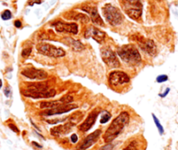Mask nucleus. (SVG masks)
Returning a JSON list of instances; mask_svg holds the SVG:
<instances>
[{"instance_id": "obj_1", "label": "nucleus", "mask_w": 178, "mask_h": 150, "mask_svg": "<svg viewBox=\"0 0 178 150\" xmlns=\"http://www.w3.org/2000/svg\"><path fill=\"white\" fill-rule=\"evenodd\" d=\"M129 114L128 112H122L111 122L110 126L107 127L103 134L105 143H111L117 136L122 132L124 127L129 124Z\"/></svg>"}, {"instance_id": "obj_2", "label": "nucleus", "mask_w": 178, "mask_h": 150, "mask_svg": "<svg viewBox=\"0 0 178 150\" xmlns=\"http://www.w3.org/2000/svg\"><path fill=\"white\" fill-rule=\"evenodd\" d=\"M117 53L122 60L131 66H136L141 61V55L138 52V49L133 45H126L119 48Z\"/></svg>"}, {"instance_id": "obj_3", "label": "nucleus", "mask_w": 178, "mask_h": 150, "mask_svg": "<svg viewBox=\"0 0 178 150\" xmlns=\"http://www.w3.org/2000/svg\"><path fill=\"white\" fill-rule=\"evenodd\" d=\"M120 3L129 18H133L134 20L141 18L142 5L140 0H120Z\"/></svg>"}, {"instance_id": "obj_4", "label": "nucleus", "mask_w": 178, "mask_h": 150, "mask_svg": "<svg viewBox=\"0 0 178 150\" xmlns=\"http://www.w3.org/2000/svg\"><path fill=\"white\" fill-rule=\"evenodd\" d=\"M102 13L107 23L113 26L119 25L122 22L123 17L122 12H120L119 9H117L116 7L113 6L112 5L107 4L102 8Z\"/></svg>"}, {"instance_id": "obj_5", "label": "nucleus", "mask_w": 178, "mask_h": 150, "mask_svg": "<svg viewBox=\"0 0 178 150\" xmlns=\"http://www.w3.org/2000/svg\"><path fill=\"white\" fill-rule=\"evenodd\" d=\"M37 50L39 53L52 58H60L66 55V52L61 48L56 47L53 45L46 43H40L37 46Z\"/></svg>"}, {"instance_id": "obj_6", "label": "nucleus", "mask_w": 178, "mask_h": 150, "mask_svg": "<svg viewBox=\"0 0 178 150\" xmlns=\"http://www.w3.org/2000/svg\"><path fill=\"white\" fill-rule=\"evenodd\" d=\"M101 58L105 64L111 68H117L120 66V60L115 53H114L110 48L104 47L101 49Z\"/></svg>"}, {"instance_id": "obj_7", "label": "nucleus", "mask_w": 178, "mask_h": 150, "mask_svg": "<svg viewBox=\"0 0 178 150\" xmlns=\"http://www.w3.org/2000/svg\"><path fill=\"white\" fill-rule=\"evenodd\" d=\"M130 78L126 72L122 71H114L109 74V84L113 86H119L129 83Z\"/></svg>"}, {"instance_id": "obj_8", "label": "nucleus", "mask_w": 178, "mask_h": 150, "mask_svg": "<svg viewBox=\"0 0 178 150\" xmlns=\"http://www.w3.org/2000/svg\"><path fill=\"white\" fill-rule=\"evenodd\" d=\"M101 130L100 129H97L94 132L91 133L89 135H87L86 138L84 139L80 144L77 146L76 150H86L87 148H89L90 147H92L94 143L97 142V141L100 138V134H101Z\"/></svg>"}, {"instance_id": "obj_9", "label": "nucleus", "mask_w": 178, "mask_h": 150, "mask_svg": "<svg viewBox=\"0 0 178 150\" xmlns=\"http://www.w3.org/2000/svg\"><path fill=\"white\" fill-rule=\"evenodd\" d=\"M74 101V98L70 95H66L62 97L61 99L53 101H43L40 103V108L43 109H53V108H57L59 107H61L64 105H67L69 103H72Z\"/></svg>"}, {"instance_id": "obj_10", "label": "nucleus", "mask_w": 178, "mask_h": 150, "mask_svg": "<svg viewBox=\"0 0 178 150\" xmlns=\"http://www.w3.org/2000/svg\"><path fill=\"white\" fill-rule=\"evenodd\" d=\"M78 108L77 105L69 103L67 105H64L61 107H59L57 108H53V109H45V111L41 112V115H45V116H53V115H59V114H63L68 113L75 108Z\"/></svg>"}, {"instance_id": "obj_11", "label": "nucleus", "mask_w": 178, "mask_h": 150, "mask_svg": "<svg viewBox=\"0 0 178 150\" xmlns=\"http://www.w3.org/2000/svg\"><path fill=\"white\" fill-rule=\"evenodd\" d=\"M100 112V109L97 108V109L93 110L92 112L87 115L86 120L79 126V129L81 132H87L89 129L92 128V126L94 125L95 121L97 120V117H98Z\"/></svg>"}, {"instance_id": "obj_12", "label": "nucleus", "mask_w": 178, "mask_h": 150, "mask_svg": "<svg viewBox=\"0 0 178 150\" xmlns=\"http://www.w3.org/2000/svg\"><path fill=\"white\" fill-rule=\"evenodd\" d=\"M21 74L26 78H29L31 79H38V80L45 79L48 77L47 72L41 69H35V68L25 69L21 72Z\"/></svg>"}, {"instance_id": "obj_13", "label": "nucleus", "mask_w": 178, "mask_h": 150, "mask_svg": "<svg viewBox=\"0 0 178 150\" xmlns=\"http://www.w3.org/2000/svg\"><path fill=\"white\" fill-rule=\"evenodd\" d=\"M53 25L55 30L59 32H69L73 34L78 33V25L75 23H64L58 21Z\"/></svg>"}, {"instance_id": "obj_14", "label": "nucleus", "mask_w": 178, "mask_h": 150, "mask_svg": "<svg viewBox=\"0 0 178 150\" xmlns=\"http://www.w3.org/2000/svg\"><path fill=\"white\" fill-rule=\"evenodd\" d=\"M22 94L25 97L33 98V99H47L53 98L56 95L55 89H49V90L42 92V93H33L27 90H22Z\"/></svg>"}, {"instance_id": "obj_15", "label": "nucleus", "mask_w": 178, "mask_h": 150, "mask_svg": "<svg viewBox=\"0 0 178 150\" xmlns=\"http://www.w3.org/2000/svg\"><path fill=\"white\" fill-rule=\"evenodd\" d=\"M81 9L83 11H85L87 13H89L90 15V19L92 20V22L93 24H95L96 25H100V26H104V22L102 20V18H100V14H99L97 8L96 7H93V6H84L81 7Z\"/></svg>"}, {"instance_id": "obj_16", "label": "nucleus", "mask_w": 178, "mask_h": 150, "mask_svg": "<svg viewBox=\"0 0 178 150\" xmlns=\"http://www.w3.org/2000/svg\"><path fill=\"white\" fill-rule=\"evenodd\" d=\"M105 32H103L102 31L99 30L98 28L93 27V26H89L86 29V32H85V38H93L95 41H97L98 43H101L104 40Z\"/></svg>"}, {"instance_id": "obj_17", "label": "nucleus", "mask_w": 178, "mask_h": 150, "mask_svg": "<svg viewBox=\"0 0 178 150\" xmlns=\"http://www.w3.org/2000/svg\"><path fill=\"white\" fill-rule=\"evenodd\" d=\"M136 41L139 43V46H141V48L144 52L149 54L150 56H154L156 53V46L153 40L144 39L143 38H141V39H136Z\"/></svg>"}, {"instance_id": "obj_18", "label": "nucleus", "mask_w": 178, "mask_h": 150, "mask_svg": "<svg viewBox=\"0 0 178 150\" xmlns=\"http://www.w3.org/2000/svg\"><path fill=\"white\" fill-rule=\"evenodd\" d=\"M74 127V126L69 123L67 121V123L64 124V125H59V126H56L54 127H53L51 129V134L53 136H55V137H59V136H61L64 135L66 134H67L68 132H70V130Z\"/></svg>"}, {"instance_id": "obj_19", "label": "nucleus", "mask_w": 178, "mask_h": 150, "mask_svg": "<svg viewBox=\"0 0 178 150\" xmlns=\"http://www.w3.org/2000/svg\"><path fill=\"white\" fill-rule=\"evenodd\" d=\"M49 86L45 82H36V83H29L27 86V91L33 93H42L49 90Z\"/></svg>"}, {"instance_id": "obj_20", "label": "nucleus", "mask_w": 178, "mask_h": 150, "mask_svg": "<svg viewBox=\"0 0 178 150\" xmlns=\"http://www.w3.org/2000/svg\"><path fill=\"white\" fill-rule=\"evenodd\" d=\"M83 115H84V114H83L82 112H80V111L75 112V113H74L73 114H71L69 117H67L68 122L71 123L74 126H76V124H78L80 120H82Z\"/></svg>"}, {"instance_id": "obj_21", "label": "nucleus", "mask_w": 178, "mask_h": 150, "mask_svg": "<svg viewBox=\"0 0 178 150\" xmlns=\"http://www.w3.org/2000/svg\"><path fill=\"white\" fill-rule=\"evenodd\" d=\"M67 45L74 49V51H81L84 49V46L79 41V40H74V38H66Z\"/></svg>"}, {"instance_id": "obj_22", "label": "nucleus", "mask_w": 178, "mask_h": 150, "mask_svg": "<svg viewBox=\"0 0 178 150\" xmlns=\"http://www.w3.org/2000/svg\"><path fill=\"white\" fill-rule=\"evenodd\" d=\"M72 14H73L72 16L68 17L69 19L78 20V21H80V22L83 23V24H86V23H88L90 21L89 17H87L86 15L83 14V13H77V12H75V13H72Z\"/></svg>"}, {"instance_id": "obj_23", "label": "nucleus", "mask_w": 178, "mask_h": 150, "mask_svg": "<svg viewBox=\"0 0 178 150\" xmlns=\"http://www.w3.org/2000/svg\"><path fill=\"white\" fill-rule=\"evenodd\" d=\"M152 117H153L154 121V124H155V126L157 127V129H158V131H159V134L161 135H162L163 134H164V128H163V126H162V124H161V122L158 120V118L154 115V114H152Z\"/></svg>"}, {"instance_id": "obj_24", "label": "nucleus", "mask_w": 178, "mask_h": 150, "mask_svg": "<svg viewBox=\"0 0 178 150\" xmlns=\"http://www.w3.org/2000/svg\"><path fill=\"white\" fill-rule=\"evenodd\" d=\"M111 118V114L107 111H103V114L101 116V119H100V123L101 124H106L107 122H108Z\"/></svg>"}, {"instance_id": "obj_25", "label": "nucleus", "mask_w": 178, "mask_h": 150, "mask_svg": "<svg viewBox=\"0 0 178 150\" xmlns=\"http://www.w3.org/2000/svg\"><path fill=\"white\" fill-rule=\"evenodd\" d=\"M122 150H138V143L137 141H133L129 143L125 148H123Z\"/></svg>"}, {"instance_id": "obj_26", "label": "nucleus", "mask_w": 178, "mask_h": 150, "mask_svg": "<svg viewBox=\"0 0 178 150\" xmlns=\"http://www.w3.org/2000/svg\"><path fill=\"white\" fill-rule=\"evenodd\" d=\"M1 18H3L4 20H8V19H10V18H12V13H11V12L9 10H6V11H5L2 13Z\"/></svg>"}, {"instance_id": "obj_27", "label": "nucleus", "mask_w": 178, "mask_h": 150, "mask_svg": "<svg viewBox=\"0 0 178 150\" xmlns=\"http://www.w3.org/2000/svg\"><path fill=\"white\" fill-rule=\"evenodd\" d=\"M168 76L166 75V74H162V75H159L157 78H156V81L158 82V83H163V82H165L168 80Z\"/></svg>"}, {"instance_id": "obj_28", "label": "nucleus", "mask_w": 178, "mask_h": 150, "mask_svg": "<svg viewBox=\"0 0 178 150\" xmlns=\"http://www.w3.org/2000/svg\"><path fill=\"white\" fill-rule=\"evenodd\" d=\"M113 149H114V145L112 144V142H111V143H107L105 146L101 147L99 150H113Z\"/></svg>"}, {"instance_id": "obj_29", "label": "nucleus", "mask_w": 178, "mask_h": 150, "mask_svg": "<svg viewBox=\"0 0 178 150\" xmlns=\"http://www.w3.org/2000/svg\"><path fill=\"white\" fill-rule=\"evenodd\" d=\"M31 47H29V48H25L23 50V52H22V56L24 57V58H26V57H28L29 55H31Z\"/></svg>"}, {"instance_id": "obj_30", "label": "nucleus", "mask_w": 178, "mask_h": 150, "mask_svg": "<svg viewBox=\"0 0 178 150\" xmlns=\"http://www.w3.org/2000/svg\"><path fill=\"white\" fill-rule=\"evenodd\" d=\"M8 126L10 127V129H12L13 132H15L16 134H19V129L17 127V126L16 125H14V124H13V123H11V124H9L8 125Z\"/></svg>"}, {"instance_id": "obj_31", "label": "nucleus", "mask_w": 178, "mask_h": 150, "mask_svg": "<svg viewBox=\"0 0 178 150\" xmlns=\"http://www.w3.org/2000/svg\"><path fill=\"white\" fill-rule=\"evenodd\" d=\"M71 141L73 142V143H76L77 141H78V136H77V134H73L72 135H71Z\"/></svg>"}, {"instance_id": "obj_32", "label": "nucleus", "mask_w": 178, "mask_h": 150, "mask_svg": "<svg viewBox=\"0 0 178 150\" xmlns=\"http://www.w3.org/2000/svg\"><path fill=\"white\" fill-rule=\"evenodd\" d=\"M5 94L7 97L11 96V94H12V90H11L10 86H7L6 88L5 89Z\"/></svg>"}, {"instance_id": "obj_33", "label": "nucleus", "mask_w": 178, "mask_h": 150, "mask_svg": "<svg viewBox=\"0 0 178 150\" xmlns=\"http://www.w3.org/2000/svg\"><path fill=\"white\" fill-rule=\"evenodd\" d=\"M169 90H170L169 88H167V89H166V91L164 92V93H160L159 96L162 97V98H164V97H166L167 95H168V93H169Z\"/></svg>"}, {"instance_id": "obj_34", "label": "nucleus", "mask_w": 178, "mask_h": 150, "mask_svg": "<svg viewBox=\"0 0 178 150\" xmlns=\"http://www.w3.org/2000/svg\"><path fill=\"white\" fill-rule=\"evenodd\" d=\"M41 3V0H31L30 2H29V5H34V4H40Z\"/></svg>"}, {"instance_id": "obj_35", "label": "nucleus", "mask_w": 178, "mask_h": 150, "mask_svg": "<svg viewBox=\"0 0 178 150\" xmlns=\"http://www.w3.org/2000/svg\"><path fill=\"white\" fill-rule=\"evenodd\" d=\"M14 24H15V26H16L17 28H20V27H21V25H22L21 22H20L19 20H16V21L14 22Z\"/></svg>"}, {"instance_id": "obj_36", "label": "nucleus", "mask_w": 178, "mask_h": 150, "mask_svg": "<svg viewBox=\"0 0 178 150\" xmlns=\"http://www.w3.org/2000/svg\"><path fill=\"white\" fill-rule=\"evenodd\" d=\"M31 144L33 145V146H35L37 148H42V146H41L40 144H38V143L36 142V141H32V142H31Z\"/></svg>"}, {"instance_id": "obj_37", "label": "nucleus", "mask_w": 178, "mask_h": 150, "mask_svg": "<svg viewBox=\"0 0 178 150\" xmlns=\"http://www.w3.org/2000/svg\"><path fill=\"white\" fill-rule=\"evenodd\" d=\"M2 85H3V82H2V79H0V89L2 87Z\"/></svg>"}]
</instances>
